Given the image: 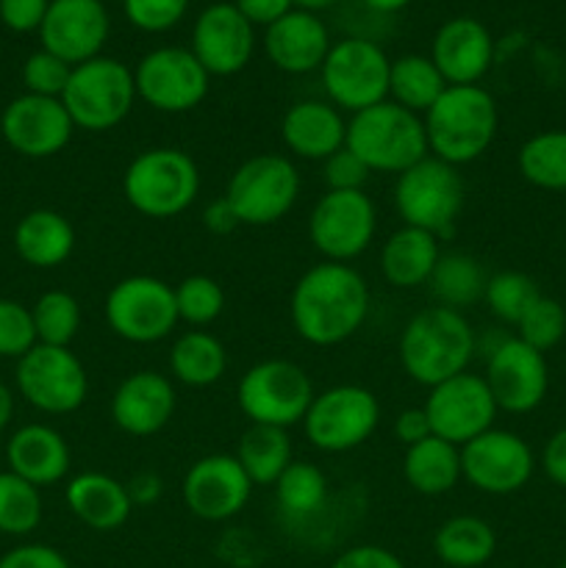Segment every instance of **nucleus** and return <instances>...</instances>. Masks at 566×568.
<instances>
[{"label": "nucleus", "mask_w": 566, "mask_h": 568, "mask_svg": "<svg viewBox=\"0 0 566 568\" xmlns=\"http://www.w3.org/2000/svg\"><path fill=\"white\" fill-rule=\"evenodd\" d=\"M372 308L366 277L353 264L322 261L297 277L289 297L292 327L311 347H338L364 327Z\"/></svg>", "instance_id": "1"}, {"label": "nucleus", "mask_w": 566, "mask_h": 568, "mask_svg": "<svg viewBox=\"0 0 566 568\" xmlns=\"http://www.w3.org/2000/svg\"><path fill=\"white\" fill-rule=\"evenodd\" d=\"M475 347V331L464 311L433 305L405 322L397 342V355L408 381H414L416 386L433 388L461 372H469Z\"/></svg>", "instance_id": "2"}, {"label": "nucleus", "mask_w": 566, "mask_h": 568, "mask_svg": "<svg viewBox=\"0 0 566 568\" xmlns=\"http://www.w3.org/2000/svg\"><path fill=\"white\" fill-rule=\"evenodd\" d=\"M427 150L453 166H466L481 159L497 139V100L481 83L447 87L442 98L422 114Z\"/></svg>", "instance_id": "3"}, {"label": "nucleus", "mask_w": 566, "mask_h": 568, "mask_svg": "<svg viewBox=\"0 0 566 568\" xmlns=\"http://www.w3.org/2000/svg\"><path fill=\"white\" fill-rule=\"evenodd\" d=\"M200 194V166L181 148L142 150L122 172V197L148 220H175Z\"/></svg>", "instance_id": "4"}, {"label": "nucleus", "mask_w": 566, "mask_h": 568, "mask_svg": "<svg viewBox=\"0 0 566 568\" xmlns=\"http://www.w3.org/2000/svg\"><path fill=\"white\" fill-rule=\"evenodd\" d=\"M344 148L353 150L370 166V172H383V175H400L431 155L422 116L392 100L350 114Z\"/></svg>", "instance_id": "5"}, {"label": "nucleus", "mask_w": 566, "mask_h": 568, "mask_svg": "<svg viewBox=\"0 0 566 568\" xmlns=\"http://www.w3.org/2000/svg\"><path fill=\"white\" fill-rule=\"evenodd\" d=\"M464 203L466 183L458 166L436 155H425L394 181V209L403 225L433 233L438 242L455 233Z\"/></svg>", "instance_id": "6"}, {"label": "nucleus", "mask_w": 566, "mask_h": 568, "mask_svg": "<svg viewBox=\"0 0 566 568\" xmlns=\"http://www.w3.org/2000/svg\"><path fill=\"white\" fill-rule=\"evenodd\" d=\"M133 70L111 55L72 67L61 103L72 125L89 133H109L128 120L137 103Z\"/></svg>", "instance_id": "7"}, {"label": "nucleus", "mask_w": 566, "mask_h": 568, "mask_svg": "<svg viewBox=\"0 0 566 568\" xmlns=\"http://www.w3.org/2000/svg\"><path fill=\"white\" fill-rule=\"evenodd\" d=\"M303 178L289 155L261 153L242 161L228 178L222 197L244 227H270L297 205Z\"/></svg>", "instance_id": "8"}, {"label": "nucleus", "mask_w": 566, "mask_h": 568, "mask_svg": "<svg viewBox=\"0 0 566 568\" xmlns=\"http://www.w3.org/2000/svg\"><path fill=\"white\" fill-rule=\"evenodd\" d=\"M314 394V383L303 366L286 358H266L239 377L236 403L250 425L289 430L305 419Z\"/></svg>", "instance_id": "9"}, {"label": "nucleus", "mask_w": 566, "mask_h": 568, "mask_svg": "<svg viewBox=\"0 0 566 568\" xmlns=\"http://www.w3.org/2000/svg\"><path fill=\"white\" fill-rule=\"evenodd\" d=\"M381 414V403L370 388L358 383H338L314 394L303 419L305 438L320 453H353L375 436Z\"/></svg>", "instance_id": "10"}, {"label": "nucleus", "mask_w": 566, "mask_h": 568, "mask_svg": "<svg viewBox=\"0 0 566 568\" xmlns=\"http://www.w3.org/2000/svg\"><path fill=\"white\" fill-rule=\"evenodd\" d=\"M388 70L392 59L372 39L347 37L333 42L320 67L327 103L350 114L383 103L388 100Z\"/></svg>", "instance_id": "11"}, {"label": "nucleus", "mask_w": 566, "mask_h": 568, "mask_svg": "<svg viewBox=\"0 0 566 568\" xmlns=\"http://www.w3.org/2000/svg\"><path fill=\"white\" fill-rule=\"evenodd\" d=\"M105 325L128 344H159L178 327L175 288L155 275H128L103 303Z\"/></svg>", "instance_id": "12"}, {"label": "nucleus", "mask_w": 566, "mask_h": 568, "mask_svg": "<svg viewBox=\"0 0 566 568\" xmlns=\"http://www.w3.org/2000/svg\"><path fill=\"white\" fill-rule=\"evenodd\" d=\"M14 383L20 397L48 416L75 414L89 397L87 366L70 347L37 344L17 361Z\"/></svg>", "instance_id": "13"}, {"label": "nucleus", "mask_w": 566, "mask_h": 568, "mask_svg": "<svg viewBox=\"0 0 566 568\" xmlns=\"http://www.w3.org/2000/svg\"><path fill=\"white\" fill-rule=\"evenodd\" d=\"M137 98L159 114H189L205 100L211 75L189 48H155L133 67Z\"/></svg>", "instance_id": "14"}, {"label": "nucleus", "mask_w": 566, "mask_h": 568, "mask_svg": "<svg viewBox=\"0 0 566 568\" xmlns=\"http://www.w3.org/2000/svg\"><path fill=\"white\" fill-rule=\"evenodd\" d=\"M377 209L366 192H325L309 214V239L333 264H350L370 250Z\"/></svg>", "instance_id": "15"}, {"label": "nucleus", "mask_w": 566, "mask_h": 568, "mask_svg": "<svg viewBox=\"0 0 566 568\" xmlns=\"http://www.w3.org/2000/svg\"><path fill=\"white\" fill-rule=\"evenodd\" d=\"M536 455L514 430L481 433L461 447V475L475 491L488 497H511L533 480Z\"/></svg>", "instance_id": "16"}, {"label": "nucleus", "mask_w": 566, "mask_h": 568, "mask_svg": "<svg viewBox=\"0 0 566 568\" xmlns=\"http://www.w3.org/2000/svg\"><path fill=\"white\" fill-rule=\"evenodd\" d=\"M422 408L431 419L433 436L444 438L455 447H464L481 433L492 430L499 414L486 381L475 372H461V375L427 388V399Z\"/></svg>", "instance_id": "17"}, {"label": "nucleus", "mask_w": 566, "mask_h": 568, "mask_svg": "<svg viewBox=\"0 0 566 568\" xmlns=\"http://www.w3.org/2000/svg\"><path fill=\"white\" fill-rule=\"evenodd\" d=\"M253 488V480L242 469L236 455L211 453L194 460L186 469L181 480V499L183 508L194 519L220 525L247 508Z\"/></svg>", "instance_id": "18"}, {"label": "nucleus", "mask_w": 566, "mask_h": 568, "mask_svg": "<svg viewBox=\"0 0 566 568\" xmlns=\"http://www.w3.org/2000/svg\"><path fill=\"white\" fill-rule=\"evenodd\" d=\"M483 381L499 410L514 416L533 414L549 392L547 355L516 336L503 338L488 353Z\"/></svg>", "instance_id": "19"}, {"label": "nucleus", "mask_w": 566, "mask_h": 568, "mask_svg": "<svg viewBox=\"0 0 566 568\" xmlns=\"http://www.w3.org/2000/svg\"><path fill=\"white\" fill-rule=\"evenodd\" d=\"M189 50L211 78H231L250 64L255 53V28L228 0L205 6L192 28Z\"/></svg>", "instance_id": "20"}, {"label": "nucleus", "mask_w": 566, "mask_h": 568, "mask_svg": "<svg viewBox=\"0 0 566 568\" xmlns=\"http://www.w3.org/2000/svg\"><path fill=\"white\" fill-rule=\"evenodd\" d=\"M0 133L14 153L26 159H53L70 144L75 125L59 98L20 94L0 114Z\"/></svg>", "instance_id": "21"}, {"label": "nucleus", "mask_w": 566, "mask_h": 568, "mask_svg": "<svg viewBox=\"0 0 566 568\" xmlns=\"http://www.w3.org/2000/svg\"><path fill=\"white\" fill-rule=\"evenodd\" d=\"M111 20L103 0H50L39 39L42 50L59 55L70 67L103 55Z\"/></svg>", "instance_id": "22"}, {"label": "nucleus", "mask_w": 566, "mask_h": 568, "mask_svg": "<svg viewBox=\"0 0 566 568\" xmlns=\"http://www.w3.org/2000/svg\"><path fill=\"white\" fill-rule=\"evenodd\" d=\"M111 422L131 438H150L164 430L178 410L175 383L155 369H139L122 377L111 394Z\"/></svg>", "instance_id": "23"}, {"label": "nucleus", "mask_w": 566, "mask_h": 568, "mask_svg": "<svg viewBox=\"0 0 566 568\" xmlns=\"http://www.w3.org/2000/svg\"><path fill=\"white\" fill-rule=\"evenodd\" d=\"M431 59L447 87H475L494 64V37L475 17H453L436 31Z\"/></svg>", "instance_id": "24"}, {"label": "nucleus", "mask_w": 566, "mask_h": 568, "mask_svg": "<svg viewBox=\"0 0 566 568\" xmlns=\"http://www.w3.org/2000/svg\"><path fill=\"white\" fill-rule=\"evenodd\" d=\"M331 44L327 26L314 11L292 9L286 17L264 28L266 59L286 75H309L320 70Z\"/></svg>", "instance_id": "25"}, {"label": "nucleus", "mask_w": 566, "mask_h": 568, "mask_svg": "<svg viewBox=\"0 0 566 568\" xmlns=\"http://www.w3.org/2000/svg\"><path fill=\"white\" fill-rule=\"evenodd\" d=\"M6 464H9V471L42 491L70 477L72 449L55 427L33 422L11 433L6 442Z\"/></svg>", "instance_id": "26"}, {"label": "nucleus", "mask_w": 566, "mask_h": 568, "mask_svg": "<svg viewBox=\"0 0 566 568\" xmlns=\"http://www.w3.org/2000/svg\"><path fill=\"white\" fill-rule=\"evenodd\" d=\"M281 139L294 159L325 161L347 142V120L327 100H300L283 114Z\"/></svg>", "instance_id": "27"}, {"label": "nucleus", "mask_w": 566, "mask_h": 568, "mask_svg": "<svg viewBox=\"0 0 566 568\" xmlns=\"http://www.w3.org/2000/svg\"><path fill=\"white\" fill-rule=\"evenodd\" d=\"M64 503L83 527L94 532H114L131 519V497L125 483L105 471H81L70 477L64 488Z\"/></svg>", "instance_id": "28"}, {"label": "nucleus", "mask_w": 566, "mask_h": 568, "mask_svg": "<svg viewBox=\"0 0 566 568\" xmlns=\"http://www.w3.org/2000/svg\"><path fill=\"white\" fill-rule=\"evenodd\" d=\"M14 253L33 270H59L75 253V227L61 211H28L14 225Z\"/></svg>", "instance_id": "29"}, {"label": "nucleus", "mask_w": 566, "mask_h": 568, "mask_svg": "<svg viewBox=\"0 0 566 568\" xmlns=\"http://www.w3.org/2000/svg\"><path fill=\"white\" fill-rule=\"evenodd\" d=\"M438 244L442 242L433 233L420 231V227L403 225L400 231H394L381 247L383 281L403 292L427 286L438 258H442Z\"/></svg>", "instance_id": "30"}, {"label": "nucleus", "mask_w": 566, "mask_h": 568, "mask_svg": "<svg viewBox=\"0 0 566 568\" xmlns=\"http://www.w3.org/2000/svg\"><path fill=\"white\" fill-rule=\"evenodd\" d=\"M403 477L411 491L422 494V497H444L464 480L461 447L438 436L425 438L414 447H405Z\"/></svg>", "instance_id": "31"}, {"label": "nucleus", "mask_w": 566, "mask_h": 568, "mask_svg": "<svg viewBox=\"0 0 566 568\" xmlns=\"http://www.w3.org/2000/svg\"><path fill=\"white\" fill-rule=\"evenodd\" d=\"M433 552L449 568H481L497 552V532L481 516H449L433 536Z\"/></svg>", "instance_id": "32"}, {"label": "nucleus", "mask_w": 566, "mask_h": 568, "mask_svg": "<svg viewBox=\"0 0 566 568\" xmlns=\"http://www.w3.org/2000/svg\"><path fill=\"white\" fill-rule=\"evenodd\" d=\"M228 372V349L214 333L186 331L170 347L172 381L186 388H209Z\"/></svg>", "instance_id": "33"}, {"label": "nucleus", "mask_w": 566, "mask_h": 568, "mask_svg": "<svg viewBox=\"0 0 566 568\" xmlns=\"http://www.w3.org/2000/svg\"><path fill=\"white\" fill-rule=\"evenodd\" d=\"M486 283L488 275L481 261L472 253L453 250V253H442L431 281H427V288H431L436 305L464 311L481 303L486 294Z\"/></svg>", "instance_id": "34"}, {"label": "nucleus", "mask_w": 566, "mask_h": 568, "mask_svg": "<svg viewBox=\"0 0 566 568\" xmlns=\"http://www.w3.org/2000/svg\"><path fill=\"white\" fill-rule=\"evenodd\" d=\"M236 460L253 486H275L277 477L289 469L294 460L292 438L289 430L266 425H250L236 444Z\"/></svg>", "instance_id": "35"}, {"label": "nucleus", "mask_w": 566, "mask_h": 568, "mask_svg": "<svg viewBox=\"0 0 566 568\" xmlns=\"http://www.w3.org/2000/svg\"><path fill=\"white\" fill-rule=\"evenodd\" d=\"M275 503L289 521H309L327 508L331 483L316 464L292 460L289 469L277 477Z\"/></svg>", "instance_id": "36"}, {"label": "nucleus", "mask_w": 566, "mask_h": 568, "mask_svg": "<svg viewBox=\"0 0 566 568\" xmlns=\"http://www.w3.org/2000/svg\"><path fill=\"white\" fill-rule=\"evenodd\" d=\"M444 89H447V81L433 64L431 55L408 53L392 61V70H388V100L392 103L422 116L442 98Z\"/></svg>", "instance_id": "37"}, {"label": "nucleus", "mask_w": 566, "mask_h": 568, "mask_svg": "<svg viewBox=\"0 0 566 568\" xmlns=\"http://www.w3.org/2000/svg\"><path fill=\"white\" fill-rule=\"evenodd\" d=\"M516 170L530 186L566 192V128L533 133L516 153Z\"/></svg>", "instance_id": "38"}, {"label": "nucleus", "mask_w": 566, "mask_h": 568, "mask_svg": "<svg viewBox=\"0 0 566 568\" xmlns=\"http://www.w3.org/2000/svg\"><path fill=\"white\" fill-rule=\"evenodd\" d=\"M42 491L14 471H0V532L26 538L42 525Z\"/></svg>", "instance_id": "39"}, {"label": "nucleus", "mask_w": 566, "mask_h": 568, "mask_svg": "<svg viewBox=\"0 0 566 568\" xmlns=\"http://www.w3.org/2000/svg\"><path fill=\"white\" fill-rule=\"evenodd\" d=\"M31 316L37 342L50 344V347H70L83 322L81 303L70 292H61V288L44 292L31 305Z\"/></svg>", "instance_id": "40"}, {"label": "nucleus", "mask_w": 566, "mask_h": 568, "mask_svg": "<svg viewBox=\"0 0 566 568\" xmlns=\"http://www.w3.org/2000/svg\"><path fill=\"white\" fill-rule=\"evenodd\" d=\"M538 286L530 275L516 270H503L488 275L486 294H483V303L492 311L494 320L505 322V325H514L522 320L527 308L533 305V300L538 297Z\"/></svg>", "instance_id": "41"}, {"label": "nucleus", "mask_w": 566, "mask_h": 568, "mask_svg": "<svg viewBox=\"0 0 566 568\" xmlns=\"http://www.w3.org/2000/svg\"><path fill=\"white\" fill-rule=\"evenodd\" d=\"M175 288L178 320L186 322L194 331H203L211 322H216L225 311V292L220 281L211 275H186Z\"/></svg>", "instance_id": "42"}, {"label": "nucleus", "mask_w": 566, "mask_h": 568, "mask_svg": "<svg viewBox=\"0 0 566 568\" xmlns=\"http://www.w3.org/2000/svg\"><path fill=\"white\" fill-rule=\"evenodd\" d=\"M566 336V308L555 297L538 294L530 308L516 322V338L547 355Z\"/></svg>", "instance_id": "43"}, {"label": "nucleus", "mask_w": 566, "mask_h": 568, "mask_svg": "<svg viewBox=\"0 0 566 568\" xmlns=\"http://www.w3.org/2000/svg\"><path fill=\"white\" fill-rule=\"evenodd\" d=\"M37 344L31 308L22 305L20 300L0 297V358L20 361Z\"/></svg>", "instance_id": "44"}, {"label": "nucleus", "mask_w": 566, "mask_h": 568, "mask_svg": "<svg viewBox=\"0 0 566 568\" xmlns=\"http://www.w3.org/2000/svg\"><path fill=\"white\" fill-rule=\"evenodd\" d=\"M70 72L72 67L67 61H61L59 55L48 53V50H37L22 64V83H26L28 94L61 100L67 81H70Z\"/></svg>", "instance_id": "45"}, {"label": "nucleus", "mask_w": 566, "mask_h": 568, "mask_svg": "<svg viewBox=\"0 0 566 568\" xmlns=\"http://www.w3.org/2000/svg\"><path fill=\"white\" fill-rule=\"evenodd\" d=\"M122 11L137 31L164 33L186 17L189 0H122Z\"/></svg>", "instance_id": "46"}, {"label": "nucleus", "mask_w": 566, "mask_h": 568, "mask_svg": "<svg viewBox=\"0 0 566 568\" xmlns=\"http://www.w3.org/2000/svg\"><path fill=\"white\" fill-rule=\"evenodd\" d=\"M370 175V166L347 148L336 150L331 159L322 161V181L327 192H364Z\"/></svg>", "instance_id": "47"}, {"label": "nucleus", "mask_w": 566, "mask_h": 568, "mask_svg": "<svg viewBox=\"0 0 566 568\" xmlns=\"http://www.w3.org/2000/svg\"><path fill=\"white\" fill-rule=\"evenodd\" d=\"M0 568H72L67 555L50 544H20L0 558Z\"/></svg>", "instance_id": "48"}, {"label": "nucleus", "mask_w": 566, "mask_h": 568, "mask_svg": "<svg viewBox=\"0 0 566 568\" xmlns=\"http://www.w3.org/2000/svg\"><path fill=\"white\" fill-rule=\"evenodd\" d=\"M50 0H0V22L14 33H31L42 28Z\"/></svg>", "instance_id": "49"}, {"label": "nucleus", "mask_w": 566, "mask_h": 568, "mask_svg": "<svg viewBox=\"0 0 566 568\" xmlns=\"http://www.w3.org/2000/svg\"><path fill=\"white\" fill-rule=\"evenodd\" d=\"M331 568H405V564L400 560V555L381 547V544H355V547L336 555Z\"/></svg>", "instance_id": "50"}, {"label": "nucleus", "mask_w": 566, "mask_h": 568, "mask_svg": "<svg viewBox=\"0 0 566 568\" xmlns=\"http://www.w3.org/2000/svg\"><path fill=\"white\" fill-rule=\"evenodd\" d=\"M233 6L253 28H270L294 9V0H233Z\"/></svg>", "instance_id": "51"}, {"label": "nucleus", "mask_w": 566, "mask_h": 568, "mask_svg": "<svg viewBox=\"0 0 566 568\" xmlns=\"http://www.w3.org/2000/svg\"><path fill=\"white\" fill-rule=\"evenodd\" d=\"M538 464H542V471L553 486L566 488V427H560L558 433L547 438Z\"/></svg>", "instance_id": "52"}, {"label": "nucleus", "mask_w": 566, "mask_h": 568, "mask_svg": "<svg viewBox=\"0 0 566 568\" xmlns=\"http://www.w3.org/2000/svg\"><path fill=\"white\" fill-rule=\"evenodd\" d=\"M125 491L131 497L133 508H150V505L159 503L164 497V480H161L159 471H137L125 480Z\"/></svg>", "instance_id": "53"}, {"label": "nucleus", "mask_w": 566, "mask_h": 568, "mask_svg": "<svg viewBox=\"0 0 566 568\" xmlns=\"http://www.w3.org/2000/svg\"><path fill=\"white\" fill-rule=\"evenodd\" d=\"M394 436L403 447H414V444L425 442L433 436L431 419H427L425 408H405L400 410L397 419H394Z\"/></svg>", "instance_id": "54"}, {"label": "nucleus", "mask_w": 566, "mask_h": 568, "mask_svg": "<svg viewBox=\"0 0 566 568\" xmlns=\"http://www.w3.org/2000/svg\"><path fill=\"white\" fill-rule=\"evenodd\" d=\"M203 225H205V231L211 233V236H231L236 227H242V225H239L236 214H233V209L228 205L225 197L211 200V203L205 205Z\"/></svg>", "instance_id": "55"}, {"label": "nucleus", "mask_w": 566, "mask_h": 568, "mask_svg": "<svg viewBox=\"0 0 566 568\" xmlns=\"http://www.w3.org/2000/svg\"><path fill=\"white\" fill-rule=\"evenodd\" d=\"M14 419V392L6 383H0V433Z\"/></svg>", "instance_id": "56"}, {"label": "nucleus", "mask_w": 566, "mask_h": 568, "mask_svg": "<svg viewBox=\"0 0 566 568\" xmlns=\"http://www.w3.org/2000/svg\"><path fill=\"white\" fill-rule=\"evenodd\" d=\"M408 3L411 0H364L366 9L377 11V14H394V11L405 9Z\"/></svg>", "instance_id": "57"}, {"label": "nucleus", "mask_w": 566, "mask_h": 568, "mask_svg": "<svg viewBox=\"0 0 566 568\" xmlns=\"http://www.w3.org/2000/svg\"><path fill=\"white\" fill-rule=\"evenodd\" d=\"M338 0H294V9H305V11H322V9H331L336 6Z\"/></svg>", "instance_id": "58"}, {"label": "nucleus", "mask_w": 566, "mask_h": 568, "mask_svg": "<svg viewBox=\"0 0 566 568\" xmlns=\"http://www.w3.org/2000/svg\"><path fill=\"white\" fill-rule=\"evenodd\" d=\"M558 568H566V558L564 560H560V566Z\"/></svg>", "instance_id": "59"}]
</instances>
